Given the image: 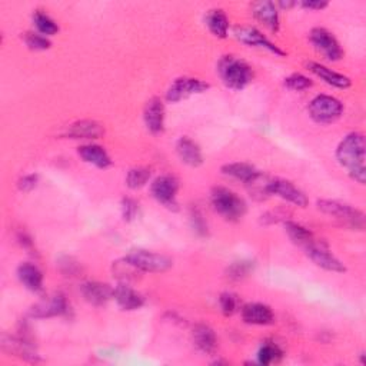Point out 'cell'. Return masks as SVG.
Returning a JSON list of instances; mask_svg holds the SVG:
<instances>
[{
	"instance_id": "cell-1",
	"label": "cell",
	"mask_w": 366,
	"mask_h": 366,
	"mask_svg": "<svg viewBox=\"0 0 366 366\" xmlns=\"http://www.w3.org/2000/svg\"><path fill=\"white\" fill-rule=\"evenodd\" d=\"M365 151V136L359 132L347 135L336 149V159L339 165L345 167L348 170V175L359 185H365L366 182Z\"/></svg>"
},
{
	"instance_id": "cell-2",
	"label": "cell",
	"mask_w": 366,
	"mask_h": 366,
	"mask_svg": "<svg viewBox=\"0 0 366 366\" xmlns=\"http://www.w3.org/2000/svg\"><path fill=\"white\" fill-rule=\"evenodd\" d=\"M217 73L226 88L232 90L245 89L253 81V70L245 62L236 56H224L217 63Z\"/></svg>"
},
{
	"instance_id": "cell-3",
	"label": "cell",
	"mask_w": 366,
	"mask_h": 366,
	"mask_svg": "<svg viewBox=\"0 0 366 366\" xmlns=\"http://www.w3.org/2000/svg\"><path fill=\"white\" fill-rule=\"evenodd\" d=\"M210 201L213 209L231 222L240 221L248 209L245 201L238 197L235 192L224 186H216L212 189Z\"/></svg>"
},
{
	"instance_id": "cell-4",
	"label": "cell",
	"mask_w": 366,
	"mask_h": 366,
	"mask_svg": "<svg viewBox=\"0 0 366 366\" xmlns=\"http://www.w3.org/2000/svg\"><path fill=\"white\" fill-rule=\"evenodd\" d=\"M316 205H318V209L321 212L338 219V221H340L344 225L352 229L363 231L365 213L362 210L355 209L351 205L338 202V201H329V199H321Z\"/></svg>"
},
{
	"instance_id": "cell-5",
	"label": "cell",
	"mask_w": 366,
	"mask_h": 366,
	"mask_svg": "<svg viewBox=\"0 0 366 366\" xmlns=\"http://www.w3.org/2000/svg\"><path fill=\"white\" fill-rule=\"evenodd\" d=\"M310 117L316 124H332L344 113V105L333 96L319 94L308 106Z\"/></svg>"
},
{
	"instance_id": "cell-6",
	"label": "cell",
	"mask_w": 366,
	"mask_h": 366,
	"mask_svg": "<svg viewBox=\"0 0 366 366\" xmlns=\"http://www.w3.org/2000/svg\"><path fill=\"white\" fill-rule=\"evenodd\" d=\"M136 269L143 272H151V274H162L169 271L172 267L174 262L169 256H165L162 253L151 252V251H132L125 256Z\"/></svg>"
},
{
	"instance_id": "cell-7",
	"label": "cell",
	"mask_w": 366,
	"mask_h": 366,
	"mask_svg": "<svg viewBox=\"0 0 366 366\" xmlns=\"http://www.w3.org/2000/svg\"><path fill=\"white\" fill-rule=\"evenodd\" d=\"M309 40L326 60L338 62L344 58L342 47H340L339 42L329 31L324 28H315L309 33Z\"/></svg>"
},
{
	"instance_id": "cell-8",
	"label": "cell",
	"mask_w": 366,
	"mask_h": 366,
	"mask_svg": "<svg viewBox=\"0 0 366 366\" xmlns=\"http://www.w3.org/2000/svg\"><path fill=\"white\" fill-rule=\"evenodd\" d=\"M152 197L170 210H178L179 181L172 175H163L153 181L151 186Z\"/></svg>"
},
{
	"instance_id": "cell-9",
	"label": "cell",
	"mask_w": 366,
	"mask_h": 366,
	"mask_svg": "<svg viewBox=\"0 0 366 366\" xmlns=\"http://www.w3.org/2000/svg\"><path fill=\"white\" fill-rule=\"evenodd\" d=\"M305 252L308 255V258L316 265L322 267L325 271L329 272H336V274H344L347 272V267L345 265L340 262L325 245V243H319L313 240L310 245H308L305 248Z\"/></svg>"
},
{
	"instance_id": "cell-10",
	"label": "cell",
	"mask_w": 366,
	"mask_h": 366,
	"mask_svg": "<svg viewBox=\"0 0 366 366\" xmlns=\"http://www.w3.org/2000/svg\"><path fill=\"white\" fill-rule=\"evenodd\" d=\"M209 89V85L201 79L194 78H179L166 92V99L172 103H178L193 94L203 93Z\"/></svg>"
},
{
	"instance_id": "cell-11",
	"label": "cell",
	"mask_w": 366,
	"mask_h": 366,
	"mask_svg": "<svg viewBox=\"0 0 366 366\" xmlns=\"http://www.w3.org/2000/svg\"><path fill=\"white\" fill-rule=\"evenodd\" d=\"M67 301L62 294H53L51 297H47L42 299L40 302L35 303L29 315L31 318L35 319H47V318H55V316H62L67 312Z\"/></svg>"
},
{
	"instance_id": "cell-12",
	"label": "cell",
	"mask_w": 366,
	"mask_h": 366,
	"mask_svg": "<svg viewBox=\"0 0 366 366\" xmlns=\"http://www.w3.org/2000/svg\"><path fill=\"white\" fill-rule=\"evenodd\" d=\"M233 35L243 44L266 49V51H269V52L275 53L276 56H285L286 55L285 51H282V49L279 46H276L275 43H272L269 39H267L262 32H259L256 28H251V26H236L233 29Z\"/></svg>"
},
{
	"instance_id": "cell-13",
	"label": "cell",
	"mask_w": 366,
	"mask_h": 366,
	"mask_svg": "<svg viewBox=\"0 0 366 366\" xmlns=\"http://www.w3.org/2000/svg\"><path fill=\"white\" fill-rule=\"evenodd\" d=\"M269 192H271V197L275 194V197H279L295 206H299V208L308 206L306 194L289 181L278 179V178L272 179L269 185Z\"/></svg>"
},
{
	"instance_id": "cell-14",
	"label": "cell",
	"mask_w": 366,
	"mask_h": 366,
	"mask_svg": "<svg viewBox=\"0 0 366 366\" xmlns=\"http://www.w3.org/2000/svg\"><path fill=\"white\" fill-rule=\"evenodd\" d=\"M242 319L248 325L267 326L275 324V313L265 303H248L242 308Z\"/></svg>"
},
{
	"instance_id": "cell-15",
	"label": "cell",
	"mask_w": 366,
	"mask_h": 366,
	"mask_svg": "<svg viewBox=\"0 0 366 366\" xmlns=\"http://www.w3.org/2000/svg\"><path fill=\"white\" fill-rule=\"evenodd\" d=\"M144 125L153 135H159L165 129V105L159 97H152L144 106Z\"/></svg>"
},
{
	"instance_id": "cell-16",
	"label": "cell",
	"mask_w": 366,
	"mask_h": 366,
	"mask_svg": "<svg viewBox=\"0 0 366 366\" xmlns=\"http://www.w3.org/2000/svg\"><path fill=\"white\" fill-rule=\"evenodd\" d=\"M306 67L313 73L315 76H318L325 83H328L329 86H333L336 89H348L352 85V82L348 76L342 75V73H338V72H335V70H332L328 66H324L321 63L308 62Z\"/></svg>"
},
{
	"instance_id": "cell-17",
	"label": "cell",
	"mask_w": 366,
	"mask_h": 366,
	"mask_svg": "<svg viewBox=\"0 0 366 366\" xmlns=\"http://www.w3.org/2000/svg\"><path fill=\"white\" fill-rule=\"evenodd\" d=\"M81 292L83 298L93 306H102L113 298V288L102 282H86L82 285Z\"/></svg>"
},
{
	"instance_id": "cell-18",
	"label": "cell",
	"mask_w": 366,
	"mask_h": 366,
	"mask_svg": "<svg viewBox=\"0 0 366 366\" xmlns=\"http://www.w3.org/2000/svg\"><path fill=\"white\" fill-rule=\"evenodd\" d=\"M103 133H105V129L99 124V122L79 120V122H75V124H72L67 128L65 136H67L70 139L89 140V139H99Z\"/></svg>"
},
{
	"instance_id": "cell-19",
	"label": "cell",
	"mask_w": 366,
	"mask_h": 366,
	"mask_svg": "<svg viewBox=\"0 0 366 366\" xmlns=\"http://www.w3.org/2000/svg\"><path fill=\"white\" fill-rule=\"evenodd\" d=\"M176 153L179 159L190 167H198L203 163V155L199 144L188 136H182L176 142Z\"/></svg>"
},
{
	"instance_id": "cell-20",
	"label": "cell",
	"mask_w": 366,
	"mask_h": 366,
	"mask_svg": "<svg viewBox=\"0 0 366 366\" xmlns=\"http://www.w3.org/2000/svg\"><path fill=\"white\" fill-rule=\"evenodd\" d=\"M113 298L124 310H136L144 305V298L128 283H120L113 289Z\"/></svg>"
},
{
	"instance_id": "cell-21",
	"label": "cell",
	"mask_w": 366,
	"mask_h": 366,
	"mask_svg": "<svg viewBox=\"0 0 366 366\" xmlns=\"http://www.w3.org/2000/svg\"><path fill=\"white\" fill-rule=\"evenodd\" d=\"M192 340L194 347L205 355H212L217 349V336L215 331L205 324H198L193 328Z\"/></svg>"
},
{
	"instance_id": "cell-22",
	"label": "cell",
	"mask_w": 366,
	"mask_h": 366,
	"mask_svg": "<svg viewBox=\"0 0 366 366\" xmlns=\"http://www.w3.org/2000/svg\"><path fill=\"white\" fill-rule=\"evenodd\" d=\"M2 347L6 352L16 355V356H20L26 360H32V362L39 360L36 352L33 351L32 344L26 338H22V336L15 338V336H6L5 335L2 338Z\"/></svg>"
},
{
	"instance_id": "cell-23",
	"label": "cell",
	"mask_w": 366,
	"mask_h": 366,
	"mask_svg": "<svg viewBox=\"0 0 366 366\" xmlns=\"http://www.w3.org/2000/svg\"><path fill=\"white\" fill-rule=\"evenodd\" d=\"M252 10H253V16L263 23L265 26L272 31V32H278L279 26H281V22H279V10L278 6L274 2H258L252 5Z\"/></svg>"
},
{
	"instance_id": "cell-24",
	"label": "cell",
	"mask_w": 366,
	"mask_h": 366,
	"mask_svg": "<svg viewBox=\"0 0 366 366\" xmlns=\"http://www.w3.org/2000/svg\"><path fill=\"white\" fill-rule=\"evenodd\" d=\"M17 278L24 288L32 290V292H42L43 290V274L36 265H33L31 262L19 265Z\"/></svg>"
},
{
	"instance_id": "cell-25",
	"label": "cell",
	"mask_w": 366,
	"mask_h": 366,
	"mask_svg": "<svg viewBox=\"0 0 366 366\" xmlns=\"http://www.w3.org/2000/svg\"><path fill=\"white\" fill-rule=\"evenodd\" d=\"M79 156L89 165L99 169H106L112 165V159L105 148L99 144H83L78 149Z\"/></svg>"
},
{
	"instance_id": "cell-26",
	"label": "cell",
	"mask_w": 366,
	"mask_h": 366,
	"mask_svg": "<svg viewBox=\"0 0 366 366\" xmlns=\"http://www.w3.org/2000/svg\"><path fill=\"white\" fill-rule=\"evenodd\" d=\"M221 170L225 176L243 182L245 185H248L259 174V170L255 166L249 163H243V162L224 165Z\"/></svg>"
},
{
	"instance_id": "cell-27",
	"label": "cell",
	"mask_w": 366,
	"mask_h": 366,
	"mask_svg": "<svg viewBox=\"0 0 366 366\" xmlns=\"http://www.w3.org/2000/svg\"><path fill=\"white\" fill-rule=\"evenodd\" d=\"M206 24L210 33L219 39H225L229 32V19L222 9H212L206 15Z\"/></svg>"
},
{
	"instance_id": "cell-28",
	"label": "cell",
	"mask_w": 366,
	"mask_h": 366,
	"mask_svg": "<svg viewBox=\"0 0 366 366\" xmlns=\"http://www.w3.org/2000/svg\"><path fill=\"white\" fill-rule=\"evenodd\" d=\"M285 232L289 236V239L295 243V245L303 249L315 240L313 233L309 229H306L305 226L297 222H292V221H285Z\"/></svg>"
},
{
	"instance_id": "cell-29",
	"label": "cell",
	"mask_w": 366,
	"mask_h": 366,
	"mask_svg": "<svg viewBox=\"0 0 366 366\" xmlns=\"http://www.w3.org/2000/svg\"><path fill=\"white\" fill-rule=\"evenodd\" d=\"M271 178H267L266 175H263L262 172H259L248 185L247 188L249 189L251 194L258 199V201H263L271 197V192H269V185H271Z\"/></svg>"
},
{
	"instance_id": "cell-30",
	"label": "cell",
	"mask_w": 366,
	"mask_h": 366,
	"mask_svg": "<svg viewBox=\"0 0 366 366\" xmlns=\"http://www.w3.org/2000/svg\"><path fill=\"white\" fill-rule=\"evenodd\" d=\"M33 23L38 29V33H40L46 38L53 36L59 32V24L47 13H44L42 10H36L33 13Z\"/></svg>"
},
{
	"instance_id": "cell-31",
	"label": "cell",
	"mask_w": 366,
	"mask_h": 366,
	"mask_svg": "<svg viewBox=\"0 0 366 366\" xmlns=\"http://www.w3.org/2000/svg\"><path fill=\"white\" fill-rule=\"evenodd\" d=\"M283 356V351L275 342H265L258 352V362L260 365H271L279 362Z\"/></svg>"
},
{
	"instance_id": "cell-32",
	"label": "cell",
	"mask_w": 366,
	"mask_h": 366,
	"mask_svg": "<svg viewBox=\"0 0 366 366\" xmlns=\"http://www.w3.org/2000/svg\"><path fill=\"white\" fill-rule=\"evenodd\" d=\"M113 274L116 275L117 279H120L124 283H128V281L135 279L136 275L142 272L136 269V267L126 258H124V259L113 262Z\"/></svg>"
},
{
	"instance_id": "cell-33",
	"label": "cell",
	"mask_w": 366,
	"mask_h": 366,
	"mask_svg": "<svg viewBox=\"0 0 366 366\" xmlns=\"http://www.w3.org/2000/svg\"><path fill=\"white\" fill-rule=\"evenodd\" d=\"M255 269V262L253 260H238L233 262L226 271V276L232 281H240L245 279L247 276L251 275Z\"/></svg>"
},
{
	"instance_id": "cell-34",
	"label": "cell",
	"mask_w": 366,
	"mask_h": 366,
	"mask_svg": "<svg viewBox=\"0 0 366 366\" xmlns=\"http://www.w3.org/2000/svg\"><path fill=\"white\" fill-rule=\"evenodd\" d=\"M151 169L149 167H133L128 172L126 185L131 189H140L151 179Z\"/></svg>"
},
{
	"instance_id": "cell-35",
	"label": "cell",
	"mask_w": 366,
	"mask_h": 366,
	"mask_svg": "<svg viewBox=\"0 0 366 366\" xmlns=\"http://www.w3.org/2000/svg\"><path fill=\"white\" fill-rule=\"evenodd\" d=\"M24 43L31 49V51L39 52V51H47V49H51L52 42L49 40L46 36L40 35V33H35V32H26L23 36Z\"/></svg>"
},
{
	"instance_id": "cell-36",
	"label": "cell",
	"mask_w": 366,
	"mask_h": 366,
	"mask_svg": "<svg viewBox=\"0 0 366 366\" xmlns=\"http://www.w3.org/2000/svg\"><path fill=\"white\" fill-rule=\"evenodd\" d=\"M313 82L305 76V75H301V73H294V75H290L285 79V86L290 90H295V92H302V90H306L309 88H312Z\"/></svg>"
},
{
	"instance_id": "cell-37",
	"label": "cell",
	"mask_w": 366,
	"mask_h": 366,
	"mask_svg": "<svg viewBox=\"0 0 366 366\" xmlns=\"http://www.w3.org/2000/svg\"><path fill=\"white\" fill-rule=\"evenodd\" d=\"M190 224L193 231L197 232L199 236H206L208 235V224L205 221L203 215L198 208L190 209Z\"/></svg>"
},
{
	"instance_id": "cell-38",
	"label": "cell",
	"mask_w": 366,
	"mask_h": 366,
	"mask_svg": "<svg viewBox=\"0 0 366 366\" xmlns=\"http://www.w3.org/2000/svg\"><path fill=\"white\" fill-rule=\"evenodd\" d=\"M219 306L225 316H232L238 310V299L233 294L225 292L221 297H219Z\"/></svg>"
},
{
	"instance_id": "cell-39",
	"label": "cell",
	"mask_w": 366,
	"mask_h": 366,
	"mask_svg": "<svg viewBox=\"0 0 366 366\" xmlns=\"http://www.w3.org/2000/svg\"><path fill=\"white\" fill-rule=\"evenodd\" d=\"M138 210H139L138 203L132 198H124V199H122V216H124V219H125L126 222L133 221V219L138 215Z\"/></svg>"
},
{
	"instance_id": "cell-40",
	"label": "cell",
	"mask_w": 366,
	"mask_h": 366,
	"mask_svg": "<svg viewBox=\"0 0 366 366\" xmlns=\"http://www.w3.org/2000/svg\"><path fill=\"white\" fill-rule=\"evenodd\" d=\"M38 182H39V176L36 174H31V175H26V176H23L17 186L22 192H31L33 190L36 186H38Z\"/></svg>"
},
{
	"instance_id": "cell-41",
	"label": "cell",
	"mask_w": 366,
	"mask_h": 366,
	"mask_svg": "<svg viewBox=\"0 0 366 366\" xmlns=\"http://www.w3.org/2000/svg\"><path fill=\"white\" fill-rule=\"evenodd\" d=\"M281 219H285V215H281L279 212H267V213L262 215V224L272 225V224L279 222Z\"/></svg>"
},
{
	"instance_id": "cell-42",
	"label": "cell",
	"mask_w": 366,
	"mask_h": 366,
	"mask_svg": "<svg viewBox=\"0 0 366 366\" xmlns=\"http://www.w3.org/2000/svg\"><path fill=\"white\" fill-rule=\"evenodd\" d=\"M298 6H302V8L309 9V10H322V9L328 8V3L326 2H301V3H298Z\"/></svg>"
},
{
	"instance_id": "cell-43",
	"label": "cell",
	"mask_w": 366,
	"mask_h": 366,
	"mask_svg": "<svg viewBox=\"0 0 366 366\" xmlns=\"http://www.w3.org/2000/svg\"><path fill=\"white\" fill-rule=\"evenodd\" d=\"M276 6H279V8H282V9H292V8H295V6H298V3L297 2H279Z\"/></svg>"
}]
</instances>
